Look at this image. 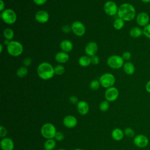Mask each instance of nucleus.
Masks as SVG:
<instances>
[{"mask_svg":"<svg viewBox=\"0 0 150 150\" xmlns=\"http://www.w3.org/2000/svg\"><path fill=\"white\" fill-rule=\"evenodd\" d=\"M37 73L39 77L44 80L52 79L54 74V67L48 62H42L37 68Z\"/></svg>","mask_w":150,"mask_h":150,"instance_id":"obj_2","label":"nucleus"},{"mask_svg":"<svg viewBox=\"0 0 150 150\" xmlns=\"http://www.w3.org/2000/svg\"><path fill=\"white\" fill-rule=\"evenodd\" d=\"M99 81L102 87L108 88L114 86L115 82V77L111 73H105L100 76Z\"/></svg>","mask_w":150,"mask_h":150,"instance_id":"obj_7","label":"nucleus"},{"mask_svg":"<svg viewBox=\"0 0 150 150\" xmlns=\"http://www.w3.org/2000/svg\"><path fill=\"white\" fill-rule=\"evenodd\" d=\"M63 124L66 128H73L76 126L77 124V120L74 116L72 115H68L63 118Z\"/></svg>","mask_w":150,"mask_h":150,"instance_id":"obj_15","label":"nucleus"},{"mask_svg":"<svg viewBox=\"0 0 150 150\" xmlns=\"http://www.w3.org/2000/svg\"><path fill=\"white\" fill-rule=\"evenodd\" d=\"M69 59V55L63 51L57 53L55 55V60L59 63H65Z\"/></svg>","mask_w":150,"mask_h":150,"instance_id":"obj_18","label":"nucleus"},{"mask_svg":"<svg viewBox=\"0 0 150 150\" xmlns=\"http://www.w3.org/2000/svg\"><path fill=\"white\" fill-rule=\"evenodd\" d=\"M117 15L124 21L129 22L134 20L137 15L135 7L129 3H124L118 7Z\"/></svg>","mask_w":150,"mask_h":150,"instance_id":"obj_1","label":"nucleus"},{"mask_svg":"<svg viewBox=\"0 0 150 150\" xmlns=\"http://www.w3.org/2000/svg\"><path fill=\"white\" fill-rule=\"evenodd\" d=\"M103 8L105 13L108 16H114L117 14L118 10V6L112 1H108L105 2Z\"/></svg>","mask_w":150,"mask_h":150,"instance_id":"obj_8","label":"nucleus"},{"mask_svg":"<svg viewBox=\"0 0 150 150\" xmlns=\"http://www.w3.org/2000/svg\"><path fill=\"white\" fill-rule=\"evenodd\" d=\"M54 74L56 75H62L64 73L65 68L62 64H58L54 67Z\"/></svg>","mask_w":150,"mask_h":150,"instance_id":"obj_28","label":"nucleus"},{"mask_svg":"<svg viewBox=\"0 0 150 150\" xmlns=\"http://www.w3.org/2000/svg\"><path fill=\"white\" fill-rule=\"evenodd\" d=\"M143 3H145V4H148V3H149L150 2V0H141Z\"/></svg>","mask_w":150,"mask_h":150,"instance_id":"obj_44","label":"nucleus"},{"mask_svg":"<svg viewBox=\"0 0 150 150\" xmlns=\"http://www.w3.org/2000/svg\"><path fill=\"white\" fill-rule=\"evenodd\" d=\"M133 142L137 147L143 148L146 147L148 145L149 139L145 135L138 134L134 137Z\"/></svg>","mask_w":150,"mask_h":150,"instance_id":"obj_10","label":"nucleus"},{"mask_svg":"<svg viewBox=\"0 0 150 150\" xmlns=\"http://www.w3.org/2000/svg\"><path fill=\"white\" fill-rule=\"evenodd\" d=\"M56 140L54 138L47 139L44 143V149L45 150H53L56 146Z\"/></svg>","mask_w":150,"mask_h":150,"instance_id":"obj_24","label":"nucleus"},{"mask_svg":"<svg viewBox=\"0 0 150 150\" xmlns=\"http://www.w3.org/2000/svg\"><path fill=\"white\" fill-rule=\"evenodd\" d=\"M60 47L62 51L68 53L72 50L73 46L71 42H70L69 40L64 39L60 42Z\"/></svg>","mask_w":150,"mask_h":150,"instance_id":"obj_19","label":"nucleus"},{"mask_svg":"<svg viewBox=\"0 0 150 150\" xmlns=\"http://www.w3.org/2000/svg\"><path fill=\"white\" fill-rule=\"evenodd\" d=\"M84 51L87 56L92 57L96 54L98 51V45L94 42H90L86 45Z\"/></svg>","mask_w":150,"mask_h":150,"instance_id":"obj_13","label":"nucleus"},{"mask_svg":"<svg viewBox=\"0 0 150 150\" xmlns=\"http://www.w3.org/2000/svg\"><path fill=\"white\" fill-rule=\"evenodd\" d=\"M7 52L9 55L13 57H18L20 56L23 51V47L22 45L15 40H11L6 46Z\"/></svg>","mask_w":150,"mask_h":150,"instance_id":"obj_3","label":"nucleus"},{"mask_svg":"<svg viewBox=\"0 0 150 150\" xmlns=\"http://www.w3.org/2000/svg\"><path fill=\"white\" fill-rule=\"evenodd\" d=\"M129 35L133 38H138L143 35V30L138 26H134L132 28L129 32Z\"/></svg>","mask_w":150,"mask_h":150,"instance_id":"obj_22","label":"nucleus"},{"mask_svg":"<svg viewBox=\"0 0 150 150\" xmlns=\"http://www.w3.org/2000/svg\"><path fill=\"white\" fill-rule=\"evenodd\" d=\"M119 96L118 90L115 87H111L108 88L105 91V98L108 102H112L115 101Z\"/></svg>","mask_w":150,"mask_h":150,"instance_id":"obj_11","label":"nucleus"},{"mask_svg":"<svg viewBox=\"0 0 150 150\" xmlns=\"http://www.w3.org/2000/svg\"><path fill=\"white\" fill-rule=\"evenodd\" d=\"M28 73V69L25 66L19 67L16 71V75L18 77L23 78L25 77Z\"/></svg>","mask_w":150,"mask_h":150,"instance_id":"obj_27","label":"nucleus"},{"mask_svg":"<svg viewBox=\"0 0 150 150\" xmlns=\"http://www.w3.org/2000/svg\"><path fill=\"white\" fill-rule=\"evenodd\" d=\"M101 86L99 80H93L90 83V87L92 90H97Z\"/></svg>","mask_w":150,"mask_h":150,"instance_id":"obj_30","label":"nucleus"},{"mask_svg":"<svg viewBox=\"0 0 150 150\" xmlns=\"http://www.w3.org/2000/svg\"><path fill=\"white\" fill-rule=\"evenodd\" d=\"M73 150H83L82 149H80V148H76V149H74Z\"/></svg>","mask_w":150,"mask_h":150,"instance_id":"obj_46","label":"nucleus"},{"mask_svg":"<svg viewBox=\"0 0 150 150\" xmlns=\"http://www.w3.org/2000/svg\"><path fill=\"white\" fill-rule=\"evenodd\" d=\"M78 63L81 67H87L91 64V57L87 55L81 56L79 58Z\"/></svg>","mask_w":150,"mask_h":150,"instance_id":"obj_23","label":"nucleus"},{"mask_svg":"<svg viewBox=\"0 0 150 150\" xmlns=\"http://www.w3.org/2000/svg\"><path fill=\"white\" fill-rule=\"evenodd\" d=\"M124 25L125 21L119 18L116 19L113 23V26L116 30H121L122 28H123Z\"/></svg>","mask_w":150,"mask_h":150,"instance_id":"obj_26","label":"nucleus"},{"mask_svg":"<svg viewBox=\"0 0 150 150\" xmlns=\"http://www.w3.org/2000/svg\"><path fill=\"white\" fill-rule=\"evenodd\" d=\"M2 50H3V45H2V44H0V52L1 53L2 52Z\"/></svg>","mask_w":150,"mask_h":150,"instance_id":"obj_45","label":"nucleus"},{"mask_svg":"<svg viewBox=\"0 0 150 150\" xmlns=\"http://www.w3.org/2000/svg\"><path fill=\"white\" fill-rule=\"evenodd\" d=\"M71 31L77 36H83L86 33V27L80 21H74L71 25Z\"/></svg>","mask_w":150,"mask_h":150,"instance_id":"obj_9","label":"nucleus"},{"mask_svg":"<svg viewBox=\"0 0 150 150\" xmlns=\"http://www.w3.org/2000/svg\"><path fill=\"white\" fill-rule=\"evenodd\" d=\"M91 62L93 65H97L100 62V59L97 56L94 55L91 57Z\"/></svg>","mask_w":150,"mask_h":150,"instance_id":"obj_36","label":"nucleus"},{"mask_svg":"<svg viewBox=\"0 0 150 150\" xmlns=\"http://www.w3.org/2000/svg\"><path fill=\"white\" fill-rule=\"evenodd\" d=\"M57 150H66V149H63V148H61V149H57Z\"/></svg>","mask_w":150,"mask_h":150,"instance_id":"obj_47","label":"nucleus"},{"mask_svg":"<svg viewBox=\"0 0 150 150\" xmlns=\"http://www.w3.org/2000/svg\"><path fill=\"white\" fill-rule=\"evenodd\" d=\"M121 56L124 60H129L131 58L132 55L129 52L126 51V52H124L122 53Z\"/></svg>","mask_w":150,"mask_h":150,"instance_id":"obj_34","label":"nucleus"},{"mask_svg":"<svg viewBox=\"0 0 150 150\" xmlns=\"http://www.w3.org/2000/svg\"><path fill=\"white\" fill-rule=\"evenodd\" d=\"M124 135L129 138H132L135 137V132L134 129L130 127H127L125 128L124 131Z\"/></svg>","mask_w":150,"mask_h":150,"instance_id":"obj_31","label":"nucleus"},{"mask_svg":"<svg viewBox=\"0 0 150 150\" xmlns=\"http://www.w3.org/2000/svg\"><path fill=\"white\" fill-rule=\"evenodd\" d=\"M143 35L146 38L150 39V23L143 28Z\"/></svg>","mask_w":150,"mask_h":150,"instance_id":"obj_32","label":"nucleus"},{"mask_svg":"<svg viewBox=\"0 0 150 150\" xmlns=\"http://www.w3.org/2000/svg\"><path fill=\"white\" fill-rule=\"evenodd\" d=\"M69 101L70 103H71L72 104H77L79 101H78V98L75 96H72L69 98Z\"/></svg>","mask_w":150,"mask_h":150,"instance_id":"obj_39","label":"nucleus"},{"mask_svg":"<svg viewBox=\"0 0 150 150\" xmlns=\"http://www.w3.org/2000/svg\"><path fill=\"white\" fill-rule=\"evenodd\" d=\"M7 134V129L3 125L0 126V137L1 138H5Z\"/></svg>","mask_w":150,"mask_h":150,"instance_id":"obj_35","label":"nucleus"},{"mask_svg":"<svg viewBox=\"0 0 150 150\" xmlns=\"http://www.w3.org/2000/svg\"><path fill=\"white\" fill-rule=\"evenodd\" d=\"M145 90L150 93V80H149L145 84Z\"/></svg>","mask_w":150,"mask_h":150,"instance_id":"obj_42","label":"nucleus"},{"mask_svg":"<svg viewBox=\"0 0 150 150\" xmlns=\"http://www.w3.org/2000/svg\"><path fill=\"white\" fill-rule=\"evenodd\" d=\"M77 110L80 114L84 115L88 114L89 111V105L86 101L81 100L77 104Z\"/></svg>","mask_w":150,"mask_h":150,"instance_id":"obj_17","label":"nucleus"},{"mask_svg":"<svg viewBox=\"0 0 150 150\" xmlns=\"http://www.w3.org/2000/svg\"><path fill=\"white\" fill-rule=\"evenodd\" d=\"M136 22L141 27H145L149 23V16L146 12H141L138 13L136 17Z\"/></svg>","mask_w":150,"mask_h":150,"instance_id":"obj_12","label":"nucleus"},{"mask_svg":"<svg viewBox=\"0 0 150 150\" xmlns=\"http://www.w3.org/2000/svg\"><path fill=\"white\" fill-rule=\"evenodd\" d=\"M124 132L120 128H115L111 132V137L116 141H120L122 140L124 138Z\"/></svg>","mask_w":150,"mask_h":150,"instance_id":"obj_21","label":"nucleus"},{"mask_svg":"<svg viewBox=\"0 0 150 150\" xmlns=\"http://www.w3.org/2000/svg\"><path fill=\"white\" fill-rule=\"evenodd\" d=\"M56 132L54 125L50 122L43 124L40 129L41 135L46 139L54 138Z\"/></svg>","mask_w":150,"mask_h":150,"instance_id":"obj_4","label":"nucleus"},{"mask_svg":"<svg viewBox=\"0 0 150 150\" xmlns=\"http://www.w3.org/2000/svg\"><path fill=\"white\" fill-rule=\"evenodd\" d=\"M107 64L111 69H119L123 67L124 60L121 56L112 55L107 59Z\"/></svg>","mask_w":150,"mask_h":150,"instance_id":"obj_6","label":"nucleus"},{"mask_svg":"<svg viewBox=\"0 0 150 150\" xmlns=\"http://www.w3.org/2000/svg\"><path fill=\"white\" fill-rule=\"evenodd\" d=\"M1 18L5 23L12 25L16 21L17 15L13 10L11 9H6L1 12Z\"/></svg>","mask_w":150,"mask_h":150,"instance_id":"obj_5","label":"nucleus"},{"mask_svg":"<svg viewBox=\"0 0 150 150\" xmlns=\"http://www.w3.org/2000/svg\"><path fill=\"white\" fill-rule=\"evenodd\" d=\"M35 18L38 22L40 23H45L49 19V15L46 11L40 10L36 12Z\"/></svg>","mask_w":150,"mask_h":150,"instance_id":"obj_14","label":"nucleus"},{"mask_svg":"<svg viewBox=\"0 0 150 150\" xmlns=\"http://www.w3.org/2000/svg\"><path fill=\"white\" fill-rule=\"evenodd\" d=\"M62 31L65 33H68L69 32H70V31H71V26H70L69 25H64L62 28Z\"/></svg>","mask_w":150,"mask_h":150,"instance_id":"obj_38","label":"nucleus"},{"mask_svg":"<svg viewBox=\"0 0 150 150\" xmlns=\"http://www.w3.org/2000/svg\"><path fill=\"white\" fill-rule=\"evenodd\" d=\"M3 35L5 39L9 40L11 41L12 39H13L14 37V32L13 30L11 28H6L3 32Z\"/></svg>","mask_w":150,"mask_h":150,"instance_id":"obj_25","label":"nucleus"},{"mask_svg":"<svg viewBox=\"0 0 150 150\" xmlns=\"http://www.w3.org/2000/svg\"><path fill=\"white\" fill-rule=\"evenodd\" d=\"M0 146L2 150H13L14 148V143L11 138L5 137L1 139Z\"/></svg>","mask_w":150,"mask_h":150,"instance_id":"obj_16","label":"nucleus"},{"mask_svg":"<svg viewBox=\"0 0 150 150\" xmlns=\"http://www.w3.org/2000/svg\"><path fill=\"white\" fill-rule=\"evenodd\" d=\"M64 135L63 133L60 131H57L54 137V139L57 141H62L64 139Z\"/></svg>","mask_w":150,"mask_h":150,"instance_id":"obj_33","label":"nucleus"},{"mask_svg":"<svg viewBox=\"0 0 150 150\" xmlns=\"http://www.w3.org/2000/svg\"><path fill=\"white\" fill-rule=\"evenodd\" d=\"M5 10V3L3 0H0V11L2 12Z\"/></svg>","mask_w":150,"mask_h":150,"instance_id":"obj_41","label":"nucleus"},{"mask_svg":"<svg viewBox=\"0 0 150 150\" xmlns=\"http://www.w3.org/2000/svg\"><path fill=\"white\" fill-rule=\"evenodd\" d=\"M24 66L28 67L32 64V59L30 57H25L23 61Z\"/></svg>","mask_w":150,"mask_h":150,"instance_id":"obj_37","label":"nucleus"},{"mask_svg":"<svg viewBox=\"0 0 150 150\" xmlns=\"http://www.w3.org/2000/svg\"><path fill=\"white\" fill-rule=\"evenodd\" d=\"M123 70L127 75H132L135 70V67L134 64L131 62H127L123 65Z\"/></svg>","mask_w":150,"mask_h":150,"instance_id":"obj_20","label":"nucleus"},{"mask_svg":"<svg viewBox=\"0 0 150 150\" xmlns=\"http://www.w3.org/2000/svg\"><path fill=\"white\" fill-rule=\"evenodd\" d=\"M109 107H110L109 102L108 101H107L106 100H104V101H101L100 104V105H99L100 110L101 111H103V112H105V111H107L109 108Z\"/></svg>","mask_w":150,"mask_h":150,"instance_id":"obj_29","label":"nucleus"},{"mask_svg":"<svg viewBox=\"0 0 150 150\" xmlns=\"http://www.w3.org/2000/svg\"><path fill=\"white\" fill-rule=\"evenodd\" d=\"M10 42V40H7V39H5V40H4V44L5 45H6V46L9 44V43Z\"/></svg>","mask_w":150,"mask_h":150,"instance_id":"obj_43","label":"nucleus"},{"mask_svg":"<svg viewBox=\"0 0 150 150\" xmlns=\"http://www.w3.org/2000/svg\"><path fill=\"white\" fill-rule=\"evenodd\" d=\"M33 2L37 5H43L47 2V0H33Z\"/></svg>","mask_w":150,"mask_h":150,"instance_id":"obj_40","label":"nucleus"}]
</instances>
